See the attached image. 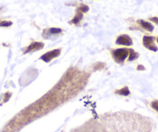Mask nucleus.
<instances>
[{
	"instance_id": "obj_1",
	"label": "nucleus",
	"mask_w": 158,
	"mask_h": 132,
	"mask_svg": "<svg viewBox=\"0 0 158 132\" xmlns=\"http://www.w3.org/2000/svg\"><path fill=\"white\" fill-rule=\"evenodd\" d=\"M108 132H152L153 123L149 118L133 112L106 113L100 116Z\"/></svg>"
},
{
	"instance_id": "obj_2",
	"label": "nucleus",
	"mask_w": 158,
	"mask_h": 132,
	"mask_svg": "<svg viewBox=\"0 0 158 132\" xmlns=\"http://www.w3.org/2000/svg\"><path fill=\"white\" fill-rule=\"evenodd\" d=\"M71 132H108L102 123H99L95 119H91L81 127L73 129Z\"/></svg>"
},
{
	"instance_id": "obj_3",
	"label": "nucleus",
	"mask_w": 158,
	"mask_h": 132,
	"mask_svg": "<svg viewBox=\"0 0 158 132\" xmlns=\"http://www.w3.org/2000/svg\"><path fill=\"white\" fill-rule=\"evenodd\" d=\"M130 50L127 49H118L112 52V57L116 63H122L128 57Z\"/></svg>"
},
{
	"instance_id": "obj_4",
	"label": "nucleus",
	"mask_w": 158,
	"mask_h": 132,
	"mask_svg": "<svg viewBox=\"0 0 158 132\" xmlns=\"http://www.w3.org/2000/svg\"><path fill=\"white\" fill-rule=\"evenodd\" d=\"M60 54V50H51L50 51V52L46 53L44 55H43L41 57H40V59L43 60L44 62H46V63H49L51 60L57 57Z\"/></svg>"
},
{
	"instance_id": "obj_5",
	"label": "nucleus",
	"mask_w": 158,
	"mask_h": 132,
	"mask_svg": "<svg viewBox=\"0 0 158 132\" xmlns=\"http://www.w3.org/2000/svg\"><path fill=\"white\" fill-rule=\"evenodd\" d=\"M154 38L153 36H144L143 39V42L145 47L147 49L150 50L152 51H156L157 50V47L154 45Z\"/></svg>"
},
{
	"instance_id": "obj_6",
	"label": "nucleus",
	"mask_w": 158,
	"mask_h": 132,
	"mask_svg": "<svg viewBox=\"0 0 158 132\" xmlns=\"http://www.w3.org/2000/svg\"><path fill=\"white\" fill-rule=\"evenodd\" d=\"M117 45H123V46H131L133 45V40L128 35H122L118 36L115 41Z\"/></svg>"
},
{
	"instance_id": "obj_7",
	"label": "nucleus",
	"mask_w": 158,
	"mask_h": 132,
	"mask_svg": "<svg viewBox=\"0 0 158 132\" xmlns=\"http://www.w3.org/2000/svg\"><path fill=\"white\" fill-rule=\"evenodd\" d=\"M43 47H44V43H42V42H33V43L30 44V46H29V47L27 48V51H26L25 53L40 50H41Z\"/></svg>"
},
{
	"instance_id": "obj_8",
	"label": "nucleus",
	"mask_w": 158,
	"mask_h": 132,
	"mask_svg": "<svg viewBox=\"0 0 158 132\" xmlns=\"http://www.w3.org/2000/svg\"><path fill=\"white\" fill-rule=\"evenodd\" d=\"M138 22H139V24H140L143 28L147 30V31L152 32L153 30V26L150 22H146V21L143 20H138Z\"/></svg>"
},
{
	"instance_id": "obj_9",
	"label": "nucleus",
	"mask_w": 158,
	"mask_h": 132,
	"mask_svg": "<svg viewBox=\"0 0 158 132\" xmlns=\"http://www.w3.org/2000/svg\"><path fill=\"white\" fill-rule=\"evenodd\" d=\"M138 57H139V54L137 53L134 52L133 50H130V54H129V61H133V60H136Z\"/></svg>"
},
{
	"instance_id": "obj_10",
	"label": "nucleus",
	"mask_w": 158,
	"mask_h": 132,
	"mask_svg": "<svg viewBox=\"0 0 158 132\" xmlns=\"http://www.w3.org/2000/svg\"><path fill=\"white\" fill-rule=\"evenodd\" d=\"M82 16H82V14H81V13H77V14L75 16V17L73 19V20H72L73 23L76 24V23H77V22H80V20L82 19Z\"/></svg>"
},
{
	"instance_id": "obj_11",
	"label": "nucleus",
	"mask_w": 158,
	"mask_h": 132,
	"mask_svg": "<svg viewBox=\"0 0 158 132\" xmlns=\"http://www.w3.org/2000/svg\"><path fill=\"white\" fill-rule=\"evenodd\" d=\"M50 33L51 34H58V33H61V30L59 28H51L50 30Z\"/></svg>"
},
{
	"instance_id": "obj_12",
	"label": "nucleus",
	"mask_w": 158,
	"mask_h": 132,
	"mask_svg": "<svg viewBox=\"0 0 158 132\" xmlns=\"http://www.w3.org/2000/svg\"><path fill=\"white\" fill-rule=\"evenodd\" d=\"M151 106L154 110L158 112V101H154L151 103Z\"/></svg>"
},
{
	"instance_id": "obj_13",
	"label": "nucleus",
	"mask_w": 158,
	"mask_h": 132,
	"mask_svg": "<svg viewBox=\"0 0 158 132\" xmlns=\"http://www.w3.org/2000/svg\"><path fill=\"white\" fill-rule=\"evenodd\" d=\"M79 10H81L82 13H86V12L89 11V7H88L87 6L83 5V6H81L80 8H79Z\"/></svg>"
},
{
	"instance_id": "obj_14",
	"label": "nucleus",
	"mask_w": 158,
	"mask_h": 132,
	"mask_svg": "<svg viewBox=\"0 0 158 132\" xmlns=\"http://www.w3.org/2000/svg\"><path fill=\"white\" fill-rule=\"evenodd\" d=\"M127 87H125V88H123V89H122V90H119L118 92H122V94L123 93V95H128L129 94H130V92H125V90H127Z\"/></svg>"
},
{
	"instance_id": "obj_15",
	"label": "nucleus",
	"mask_w": 158,
	"mask_h": 132,
	"mask_svg": "<svg viewBox=\"0 0 158 132\" xmlns=\"http://www.w3.org/2000/svg\"><path fill=\"white\" fill-rule=\"evenodd\" d=\"M151 19L152 21H153V22H156V23H158V18L157 17H154V18H151Z\"/></svg>"
},
{
	"instance_id": "obj_16",
	"label": "nucleus",
	"mask_w": 158,
	"mask_h": 132,
	"mask_svg": "<svg viewBox=\"0 0 158 132\" xmlns=\"http://www.w3.org/2000/svg\"><path fill=\"white\" fill-rule=\"evenodd\" d=\"M157 42H158V38H157Z\"/></svg>"
}]
</instances>
